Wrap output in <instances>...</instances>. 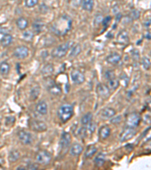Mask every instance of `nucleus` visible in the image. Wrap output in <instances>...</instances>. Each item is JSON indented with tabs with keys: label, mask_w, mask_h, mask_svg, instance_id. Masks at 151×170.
Returning <instances> with one entry per match:
<instances>
[{
	"label": "nucleus",
	"mask_w": 151,
	"mask_h": 170,
	"mask_svg": "<svg viewBox=\"0 0 151 170\" xmlns=\"http://www.w3.org/2000/svg\"><path fill=\"white\" fill-rule=\"evenodd\" d=\"M116 115V111L112 108H105L100 111V117L103 119H110Z\"/></svg>",
	"instance_id": "obj_14"
},
{
	"label": "nucleus",
	"mask_w": 151,
	"mask_h": 170,
	"mask_svg": "<svg viewBox=\"0 0 151 170\" xmlns=\"http://www.w3.org/2000/svg\"><path fill=\"white\" fill-rule=\"evenodd\" d=\"M106 160V156L103 154V153H100L97 154L95 157H94V164L97 166V167H101L105 163Z\"/></svg>",
	"instance_id": "obj_21"
},
{
	"label": "nucleus",
	"mask_w": 151,
	"mask_h": 170,
	"mask_svg": "<svg viewBox=\"0 0 151 170\" xmlns=\"http://www.w3.org/2000/svg\"><path fill=\"white\" fill-rule=\"evenodd\" d=\"M117 14H118V15H117V19H116V20H117V21H120L122 18V15L120 13V12H119V13H117Z\"/></svg>",
	"instance_id": "obj_44"
},
{
	"label": "nucleus",
	"mask_w": 151,
	"mask_h": 170,
	"mask_svg": "<svg viewBox=\"0 0 151 170\" xmlns=\"http://www.w3.org/2000/svg\"><path fill=\"white\" fill-rule=\"evenodd\" d=\"M71 53H70V57L71 58H75L78 55H79V53L82 51V48H81L79 44H76L74 47H71Z\"/></svg>",
	"instance_id": "obj_32"
},
{
	"label": "nucleus",
	"mask_w": 151,
	"mask_h": 170,
	"mask_svg": "<svg viewBox=\"0 0 151 170\" xmlns=\"http://www.w3.org/2000/svg\"><path fill=\"white\" fill-rule=\"evenodd\" d=\"M71 76L73 82L75 84H78V85L83 83L85 80V77L83 73L78 70H72L71 73Z\"/></svg>",
	"instance_id": "obj_11"
},
{
	"label": "nucleus",
	"mask_w": 151,
	"mask_h": 170,
	"mask_svg": "<svg viewBox=\"0 0 151 170\" xmlns=\"http://www.w3.org/2000/svg\"><path fill=\"white\" fill-rule=\"evenodd\" d=\"M111 21V17L110 16H107L106 17V18H103V20H102V24H103V27H107L108 24H110V22Z\"/></svg>",
	"instance_id": "obj_40"
},
{
	"label": "nucleus",
	"mask_w": 151,
	"mask_h": 170,
	"mask_svg": "<svg viewBox=\"0 0 151 170\" xmlns=\"http://www.w3.org/2000/svg\"><path fill=\"white\" fill-rule=\"evenodd\" d=\"M10 64L6 61H2L0 63V73L3 76L8 74L9 71H10Z\"/></svg>",
	"instance_id": "obj_24"
},
{
	"label": "nucleus",
	"mask_w": 151,
	"mask_h": 170,
	"mask_svg": "<svg viewBox=\"0 0 151 170\" xmlns=\"http://www.w3.org/2000/svg\"><path fill=\"white\" fill-rule=\"evenodd\" d=\"M16 24L21 30H25L28 26V21L24 18H19L17 20Z\"/></svg>",
	"instance_id": "obj_27"
},
{
	"label": "nucleus",
	"mask_w": 151,
	"mask_h": 170,
	"mask_svg": "<svg viewBox=\"0 0 151 170\" xmlns=\"http://www.w3.org/2000/svg\"><path fill=\"white\" fill-rule=\"evenodd\" d=\"M29 55V49L27 46L21 45L17 48L13 52V55L18 59H24Z\"/></svg>",
	"instance_id": "obj_9"
},
{
	"label": "nucleus",
	"mask_w": 151,
	"mask_h": 170,
	"mask_svg": "<svg viewBox=\"0 0 151 170\" xmlns=\"http://www.w3.org/2000/svg\"><path fill=\"white\" fill-rule=\"evenodd\" d=\"M32 27L33 29V31L36 33H40L43 30L44 23L41 20H36L32 24Z\"/></svg>",
	"instance_id": "obj_20"
},
{
	"label": "nucleus",
	"mask_w": 151,
	"mask_h": 170,
	"mask_svg": "<svg viewBox=\"0 0 151 170\" xmlns=\"http://www.w3.org/2000/svg\"><path fill=\"white\" fill-rule=\"evenodd\" d=\"M53 72H54V67H53L52 64H45V65L43 67V68L42 69V74L45 75V76H47L52 74Z\"/></svg>",
	"instance_id": "obj_30"
},
{
	"label": "nucleus",
	"mask_w": 151,
	"mask_h": 170,
	"mask_svg": "<svg viewBox=\"0 0 151 170\" xmlns=\"http://www.w3.org/2000/svg\"><path fill=\"white\" fill-rule=\"evenodd\" d=\"M18 138L20 142L23 143L24 145H30L33 142V138H32L31 134L25 130H21L18 132Z\"/></svg>",
	"instance_id": "obj_10"
},
{
	"label": "nucleus",
	"mask_w": 151,
	"mask_h": 170,
	"mask_svg": "<svg viewBox=\"0 0 151 170\" xmlns=\"http://www.w3.org/2000/svg\"><path fill=\"white\" fill-rule=\"evenodd\" d=\"M147 39H150V33H147Z\"/></svg>",
	"instance_id": "obj_46"
},
{
	"label": "nucleus",
	"mask_w": 151,
	"mask_h": 170,
	"mask_svg": "<svg viewBox=\"0 0 151 170\" xmlns=\"http://www.w3.org/2000/svg\"><path fill=\"white\" fill-rule=\"evenodd\" d=\"M36 160L41 165H48L51 160V154L47 151H40L36 156Z\"/></svg>",
	"instance_id": "obj_5"
},
{
	"label": "nucleus",
	"mask_w": 151,
	"mask_h": 170,
	"mask_svg": "<svg viewBox=\"0 0 151 170\" xmlns=\"http://www.w3.org/2000/svg\"><path fill=\"white\" fill-rule=\"evenodd\" d=\"M23 37L26 40H31L33 38V33L30 30H27L23 33Z\"/></svg>",
	"instance_id": "obj_38"
},
{
	"label": "nucleus",
	"mask_w": 151,
	"mask_h": 170,
	"mask_svg": "<svg viewBox=\"0 0 151 170\" xmlns=\"http://www.w3.org/2000/svg\"><path fill=\"white\" fill-rule=\"evenodd\" d=\"M104 77L107 80H110L111 79H113L116 77L115 73H114L113 70H108L105 72L104 73Z\"/></svg>",
	"instance_id": "obj_36"
},
{
	"label": "nucleus",
	"mask_w": 151,
	"mask_h": 170,
	"mask_svg": "<svg viewBox=\"0 0 151 170\" xmlns=\"http://www.w3.org/2000/svg\"><path fill=\"white\" fill-rule=\"evenodd\" d=\"M117 40L120 44H127L129 41V33L126 30H123L118 33L117 37Z\"/></svg>",
	"instance_id": "obj_16"
},
{
	"label": "nucleus",
	"mask_w": 151,
	"mask_h": 170,
	"mask_svg": "<svg viewBox=\"0 0 151 170\" xmlns=\"http://www.w3.org/2000/svg\"><path fill=\"white\" fill-rule=\"evenodd\" d=\"M135 134H136V131L135 130V128L127 127V128L121 133V135H120V142H126V141L132 138L135 135Z\"/></svg>",
	"instance_id": "obj_12"
},
{
	"label": "nucleus",
	"mask_w": 151,
	"mask_h": 170,
	"mask_svg": "<svg viewBox=\"0 0 151 170\" xmlns=\"http://www.w3.org/2000/svg\"><path fill=\"white\" fill-rule=\"evenodd\" d=\"M113 118H112V119H110V123L118 124V123H120V122L122 121V116H115V117H114V116H113Z\"/></svg>",
	"instance_id": "obj_39"
},
{
	"label": "nucleus",
	"mask_w": 151,
	"mask_h": 170,
	"mask_svg": "<svg viewBox=\"0 0 151 170\" xmlns=\"http://www.w3.org/2000/svg\"><path fill=\"white\" fill-rule=\"evenodd\" d=\"M82 8L87 12H91L94 8V0H82Z\"/></svg>",
	"instance_id": "obj_22"
},
{
	"label": "nucleus",
	"mask_w": 151,
	"mask_h": 170,
	"mask_svg": "<svg viewBox=\"0 0 151 170\" xmlns=\"http://www.w3.org/2000/svg\"><path fill=\"white\" fill-rule=\"evenodd\" d=\"M110 133L111 130L110 127L107 125H103L99 129V137L103 140H105L110 135Z\"/></svg>",
	"instance_id": "obj_18"
},
{
	"label": "nucleus",
	"mask_w": 151,
	"mask_h": 170,
	"mask_svg": "<svg viewBox=\"0 0 151 170\" xmlns=\"http://www.w3.org/2000/svg\"><path fill=\"white\" fill-rule=\"evenodd\" d=\"M71 135H70V133L67 132H64L61 135V138L60 141V147L61 151H67L69 148L70 145H71Z\"/></svg>",
	"instance_id": "obj_8"
},
{
	"label": "nucleus",
	"mask_w": 151,
	"mask_h": 170,
	"mask_svg": "<svg viewBox=\"0 0 151 170\" xmlns=\"http://www.w3.org/2000/svg\"><path fill=\"white\" fill-rule=\"evenodd\" d=\"M87 127L85 128V130H86V132H89L90 134L91 133L94 132L96 129V127H97V124H96L95 122H93L92 120L89 122L88 124H87Z\"/></svg>",
	"instance_id": "obj_33"
},
{
	"label": "nucleus",
	"mask_w": 151,
	"mask_h": 170,
	"mask_svg": "<svg viewBox=\"0 0 151 170\" xmlns=\"http://www.w3.org/2000/svg\"><path fill=\"white\" fill-rule=\"evenodd\" d=\"M36 111L39 114L44 116L48 113V105L45 101H40L36 106Z\"/></svg>",
	"instance_id": "obj_15"
},
{
	"label": "nucleus",
	"mask_w": 151,
	"mask_h": 170,
	"mask_svg": "<svg viewBox=\"0 0 151 170\" xmlns=\"http://www.w3.org/2000/svg\"><path fill=\"white\" fill-rule=\"evenodd\" d=\"M45 85H46L48 91L52 95H59L61 93V87L59 85H57L55 83V82L54 80H52V79H47Z\"/></svg>",
	"instance_id": "obj_7"
},
{
	"label": "nucleus",
	"mask_w": 151,
	"mask_h": 170,
	"mask_svg": "<svg viewBox=\"0 0 151 170\" xmlns=\"http://www.w3.org/2000/svg\"><path fill=\"white\" fill-rule=\"evenodd\" d=\"M12 41H13V37H12L11 35L5 34L4 36L2 37L0 42H1V45H2L3 47H7L11 44Z\"/></svg>",
	"instance_id": "obj_23"
},
{
	"label": "nucleus",
	"mask_w": 151,
	"mask_h": 170,
	"mask_svg": "<svg viewBox=\"0 0 151 170\" xmlns=\"http://www.w3.org/2000/svg\"><path fill=\"white\" fill-rule=\"evenodd\" d=\"M141 63H142L143 67H144L145 70H149V69H150V58H147V57H144V58H142V61H141Z\"/></svg>",
	"instance_id": "obj_35"
},
{
	"label": "nucleus",
	"mask_w": 151,
	"mask_h": 170,
	"mask_svg": "<svg viewBox=\"0 0 151 170\" xmlns=\"http://www.w3.org/2000/svg\"><path fill=\"white\" fill-rule=\"evenodd\" d=\"M72 27V20L67 15L59 17L51 26V31L55 35L63 36L67 34Z\"/></svg>",
	"instance_id": "obj_1"
},
{
	"label": "nucleus",
	"mask_w": 151,
	"mask_h": 170,
	"mask_svg": "<svg viewBox=\"0 0 151 170\" xmlns=\"http://www.w3.org/2000/svg\"><path fill=\"white\" fill-rule=\"evenodd\" d=\"M107 81H108L107 87L109 88L110 90L114 91V90H116L119 86H120V82H119L118 79H116V77Z\"/></svg>",
	"instance_id": "obj_29"
},
{
	"label": "nucleus",
	"mask_w": 151,
	"mask_h": 170,
	"mask_svg": "<svg viewBox=\"0 0 151 170\" xmlns=\"http://www.w3.org/2000/svg\"><path fill=\"white\" fill-rule=\"evenodd\" d=\"M141 116L138 113L133 112L129 115L126 118V125L129 128H134L138 127L141 122Z\"/></svg>",
	"instance_id": "obj_4"
},
{
	"label": "nucleus",
	"mask_w": 151,
	"mask_h": 170,
	"mask_svg": "<svg viewBox=\"0 0 151 170\" xmlns=\"http://www.w3.org/2000/svg\"><path fill=\"white\" fill-rule=\"evenodd\" d=\"M39 0H25V6L27 8H33L38 4Z\"/></svg>",
	"instance_id": "obj_37"
},
{
	"label": "nucleus",
	"mask_w": 151,
	"mask_h": 170,
	"mask_svg": "<svg viewBox=\"0 0 151 170\" xmlns=\"http://www.w3.org/2000/svg\"><path fill=\"white\" fill-rule=\"evenodd\" d=\"M129 17L131 18L132 21H135V20H138L140 18V12L139 11L136 10V9H133L132 11H131V12L129 13Z\"/></svg>",
	"instance_id": "obj_34"
},
{
	"label": "nucleus",
	"mask_w": 151,
	"mask_h": 170,
	"mask_svg": "<svg viewBox=\"0 0 151 170\" xmlns=\"http://www.w3.org/2000/svg\"><path fill=\"white\" fill-rule=\"evenodd\" d=\"M39 94H40V87L39 85H35L33 88H32V89L30 90V98L32 101H35L36 99H37V98L39 97Z\"/></svg>",
	"instance_id": "obj_26"
},
{
	"label": "nucleus",
	"mask_w": 151,
	"mask_h": 170,
	"mask_svg": "<svg viewBox=\"0 0 151 170\" xmlns=\"http://www.w3.org/2000/svg\"><path fill=\"white\" fill-rule=\"evenodd\" d=\"M96 91L100 97L104 98H107L110 94V90L109 89L107 85L102 83L97 84V87H96Z\"/></svg>",
	"instance_id": "obj_13"
},
{
	"label": "nucleus",
	"mask_w": 151,
	"mask_h": 170,
	"mask_svg": "<svg viewBox=\"0 0 151 170\" xmlns=\"http://www.w3.org/2000/svg\"><path fill=\"white\" fill-rule=\"evenodd\" d=\"M73 45H74V42L68 41V42H65V43L58 45V46H57L52 50V52H51V56L56 58H63L64 56L66 55L67 53L68 52V51L72 47Z\"/></svg>",
	"instance_id": "obj_3"
},
{
	"label": "nucleus",
	"mask_w": 151,
	"mask_h": 170,
	"mask_svg": "<svg viewBox=\"0 0 151 170\" xmlns=\"http://www.w3.org/2000/svg\"><path fill=\"white\" fill-rule=\"evenodd\" d=\"M29 125L33 131L38 132H45L47 130V125L42 120L33 119H30Z\"/></svg>",
	"instance_id": "obj_6"
},
{
	"label": "nucleus",
	"mask_w": 151,
	"mask_h": 170,
	"mask_svg": "<svg viewBox=\"0 0 151 170\" xmlns=\"http://www.w3.org/2000/svg\"><path fill=\"white\" fill-rule=\"evenodd\" d=\"M102 20H103V18H102V15H97V16L95 17L94 18V23L97 24H100V22H101Z\"/></svg>",
	"instance_id": "obj_41"
},
{
	"label": "nucleus",
	"mask_w": 151,
	"mask_h": 170,
	"mask_svg": "<svg viewBox=\"0 0 151 170\" xmlns=\"http://www.w3.org/2000/svg\"><path fill=\"white\" fill-rule=\"evenodd\" d=\"M97 151V148L94 145H89L86 148V151L85 152V158H91V157H92L96 154Z\"/></svg>",
	"instance_id": "obj_25"
},
{
	"label": "nucleus",
	"mask_w": 151,
	"mask_h": 170,
	"mask_svg": "<svg viewBox=\"0 0 151 170\" xmlns=\"http://www.w3.org/2000/svg\"><path fill=\"white\" fill-rule=\"evenodd\" d=\"M132 55L135 60H138V58H139V52H138V50H133V51L132 52Z\"/></svg>",
	"instance_id": "obj_42"
},
{
	"label": "nucleus",
	"mask_w": 151,
	"mask_h": 170,
	"mask_svg": "<svg viewBox=\"0 0 151 170\" xmlns=\"http://www.w3.org/2000/svg\"><path fill=\"white\" fill-rule=\"evenodd\" d=\"M150 25V19H149L147 22L145 23V26L146 27H149Z\"/></svg>",
	"instance_id": "obj_45"
},
{
	"label": "nucleus",
	"mask_w": 151,
	"mask_h": 170,
	"mask_svg": "<svg viewBox=\"0 0 151 170\" xmlns=\"http://www.w3.org/2000/svg\"><path fill=\"white\" fill-rule=\"evenodd\" d=\"M57 115L62 122H67L74 115V107L70 104L61 105L57 111Z\"/></svg>",
	"instance_id": "obj_2"
},
{
	"label": "nucleus",
	"mask_w": 151,
	"mask_h": 170,
	"mask_svg": "<svg viewBox=\"0 0 151 170\" xmlns=\"http://www.w3.org/2000/svg\"><path fill=\"white\" fill-rule=\"evenodd\" d=\"M122 57L119 53L113 52L106 58L107 62L110 64H117L121 61Z\"/></svg>",
	"instance_id": "obj_17"
},
{
	"label": "nucleus",
	"mask_w": 151,
	"mask_h": 170,
	"mask_svg": "<svg viewBox=\"0 0 151 170\" xmlns=\"http://www.w3.org/2000/svg\"><path fill=\"white\" fill-rule=\"evenodd\" d=\"M83 151V147L79 144H74L70 149V154L72 156L76 157V156L80 155L81 153Z\"/></svg>",
	"instance_id": "obj_19"
},
{
	"label": "nucleus",
	"mask_w": 151,
	"mask_h": 170,
	"mask_svg": "<svg viewBox=\"0 0 151 170\" xmlns=\"http://www.w3.org/2000/svg\"><path fill=\"white\" fill-rule=\"evenodd\" d=\"M37 166H35L34 164H30L28 165L27 166H26V169H37Z\"/></svg>",
	"instance_id": "obj_43"
},
{
	"label": "nucleus",
	"mask_w": 151,
	"mask_h": 170,
	"mask_svg": "<svg viewBox=\"0 0 151 170\" xmlns=\"http://www.w3.org/2000/svg\"><path fill=\"white\" fill-rule=\"evenodd\" d=\"M20 158V153L17 150H12L8 154V160L10 162H16Z\"/></svg>",
	"instance_id": "obj_31"
},
{
	"label": "nucleus",
	"mask_w": 151,
	"mask_h": 170,
	"mask_svg": "<svg viewBox=\"0 0 151 170\" xmlns=\"http://www.w3.org/2000/svg\"><path fill=\"white\" fill-rule=\"evenodd\" d=\"M93 118V115L92 113L88 112L86 113L85 114H84L83 116H82L80 119V122L82 125H86L87 124L89 123L91 120H92Z\"/></svg>",
	"instance_id": "obj_28"
}]
</instances>
